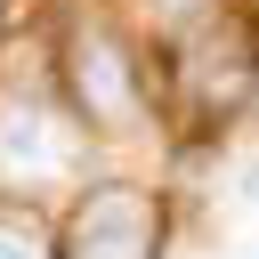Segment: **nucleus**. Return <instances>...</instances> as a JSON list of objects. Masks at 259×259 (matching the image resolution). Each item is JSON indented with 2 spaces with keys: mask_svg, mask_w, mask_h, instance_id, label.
<instances>
[{
  "mask_svg": "<svg viewBox=\"0 0 259 259\" xmlns=\"http://www.w3.org/2000/svg\"><path fill=\"white\" fill-rule=\"evenodd\" d=\"M0 259H49V251H40V235H32V227L0 219Z\"/></svg>",
  "mask_w": 259,
  "mask_h": 259,
  "instance_id": "4",
  "label": "nucleus"
},
{
  "mask_svg": "<svg viewBox=\"0 0 259 259\" xmlns=\"http://www.w3.org/2000/svg\"><path fill=\"white\" fill-rule=\"evenodd\" d=\"M146 251H154V210H146V194L105 186V194L81 202V219H73V259H146Z\"/></svg>",
  "mask_w": 259,
  "mask_h": 259,
  "instance_id": "1",
  "label": "nucleus"
},
{
  "mask_svg": "<svg viewBox=\"0 0 259 259\" xmlns=\"http://www.w3.org/2000/svg\"><path fill=\"white\" fill-rule=\"evenodd\" d=\"M81 97H89L105 121H121V113H130V73H121V49H113L105 32H89V40H81Z\"/></svg>",
  "mask_w": 259,
  "mask_h": 259,
  "instance_id": "3",
  "label": "nucleus"
},
{
  "mask_svg": "<svg viewBox=\"0 0 259 259\" xmlns=\"http://www.w3.org/2000/svg\"><path fill=\"white\" fill-rule=\"evenodd\" d=\"M0 162H16V170H65L73 146L57 138L49 113H8V121H0Z\"/></svg>",
  "mask_w": 259,
  "mask_h": 259,
  "instance_id": "2",
  "label": "nucleus"
}]
</instances>
